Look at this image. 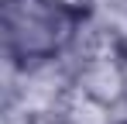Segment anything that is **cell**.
I'll use <instances>...</instances> for the list:
<instances>
[{
	"mask_svg": "<svg viewBox=\"0 0 127 124\" xmlns=\"http://www.w3.org/2000/svg\"><path fill=\"white\" fill-rule=\"evenodd\" d=\"M83 17L48 0H7L3 3V41L7 59L17 65L59 59L69 52Z\"/></svg>",
	"mask_w": 127,
	"mask_h": 124,
	"instance_id": "6da1fadb",
	"label": "cell"
},
{
	"mask_svg": "<svg viewBox=\"0 0 127 124\" xmlns=\"http://www.w3.org/2000/svg\"><path fill=\"white\" fill-rule=\"evenodd\" d=\"M59 114L65 121H72V124H117L113 107L96 100V97H89V93H83L76 83H72V90H69V97H65Z\"/></svg>",
	"mask_w": 127,
	"mask_h": 124,
	"instance_id": "7a4b0ae2",
	"label": "cell"
},
{
	"mask_svg": "<svg viewBox=\"0 0 127 124\" xmlns=\"http://www.w3.org/2000/svg\"><path fill=\"white\" fill-rule=\"evenodd\" d=\"M48 3L65 7V10H72V14H79V17H89V10H93V3H96V0H48Z\"/></svg>",
	"mask_w": 127,
	"mask_h": 124,
	"instance_id": "3957f363",
	"label": "cell"
},
{
	"mask_svg": "<svg viewBox=\"0 0 127 124\" xmlns=\"http://www.w3.org/2000/svg\"><path fill=\"white\" fill-rule=\"evenodd\" d=\"M3 124H34V117L28 114V110H7V117H3Z\"/></svg>",
	"mask_w": 127,
	"mask_h": 124,
	"instance_id": "277c9868",
	"label": "cell"
},
{
	"mask_svg": "<svg viewBox=\"0 0 127 124\" xmlns=\"http://www.w3.org/2000/svg\"><path fill=\"white\" fill-rule=\"evenodd\" d=\"M34 124H72V121H65L62 114H48V117H34Z\"/></svg>",
	"mask_w": 127,
	"mask_h": 124,
	"instance_id": "5b68a950",
	"label": "cell"
}]
</instances>
